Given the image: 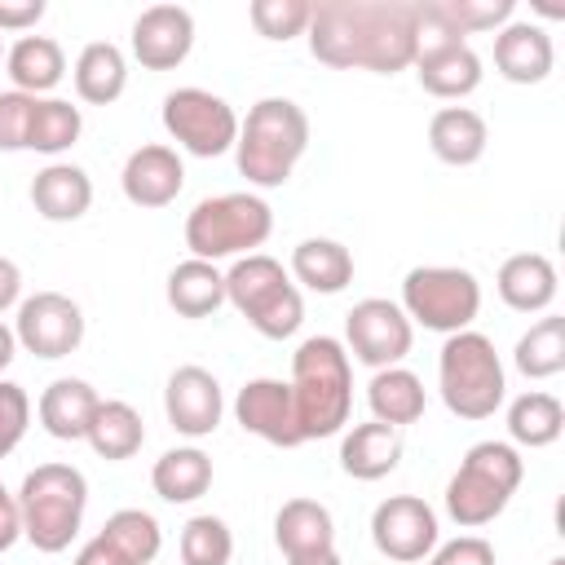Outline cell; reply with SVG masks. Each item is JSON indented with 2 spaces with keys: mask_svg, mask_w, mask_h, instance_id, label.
Instances as JSON below:
<instances>
[{
  "mask_svg": "<svg viewBox=\"0 0 565 565\" xmlns=\"http://www.w3.org/2000/svg\"><path fill=\"white\" fill-rule=\"evenodd\" d=\"M419 0H322L309 13V53L331 71L397 75L415 66Z\"/></svg>",
  "mask_w": 565,
  "mask_h": 565,
  "instance_id": "obj_1",
  "label": "cell"
},
{
  "mask_svg": "<svg viewBox=\"0 0 565 565\" xmlns=\"http://www.w3.org/2000/svg\"><path fill=\"white\" fill-rule=\"evenodd\" d=\"M291 397L305 441L335 437L353 411V366L335 335H309L291 353Z\"/></svg>",
  "mask_w": 565,
  "mask_h": 565,
  "instance_id": "obj_2",
  "label": "cell"
},
{
  "mask_svg": "<svg viewBox=\"0 0 565 565\" xmlns=\"http://www.w3.org/2000/svg\"><path fill=\"white\" fill-rule=\"evenodd\" d=\"M305 150H309V115L291 97H260L238 124L234 163L247 177V185L278 190L287 185Z\"/></svg>",
  "mask_w": 565,
  "mask_h": 565,
  "instance_id": "obj_3",
  "label": "cell"
},
{
  "mask_svg": "<svg viewBox=\"0 0 565 565\" xmlns=\"http://www.w3.org/2000/svg\"><path fill=\"white\" fill-rule=\"evenodd\" d=\"M13 499L22 516V539L35 552L57 556L79 534V521L88 508V481L75 463H40L22 477Z\"/></svg>",
  "mask_w": 565,
  "mask_h": 565,
  "instance_id": "obj_4",
  "label": "cell"
},
{
  "mask_svg": "<svg viewBox=\"0 0 565 565\" xmlns=\"http://www.w3.org/2000/svg\"><path fill=\"white\" fill-rule=\"evenodd\" d=\"M437 388H441V402L450 415L490 419L508 393V375H503V362L494 353V340L472 331V327L446 335L441 358H437Z\"/></svg>",
  "mask_w": 565,
  "mask_h": 565,
  "instance_id": "obj_5",
  "label": "cell"
},
{
  "mask_svg": "<svg viewBox=\"0 0 565 565\" xmlns=\"http://www.w3.org/2000/svg\"><path fill=\"white\" fill-rule=\"evenodd\" d=\"M525 477V463L516 455V446L508 441H477L468 446L459 472L446 481V512L455 525L463 530H477V525H490L508 499L516 494Z\"/></svg>",
  "mask_w": 565,
  "mask_h": 565,
  "instance_id": "obj_6",
  "label": "cell"
},
{
  "mask_svg": "<svg viewBox=\"0 0 565 565\" xmlns=\"http://www.w3.org/2000/svg\"><path fill=\"white\" fill-rule=\"evenodd\" d=\"M225 300L252 322V331H260L265 340H287L300 331L305 322V300H300V287L287 278V269L265 256V252H252V256H238L230 269H225Z\"/></svg>",
  "mask_w": 565,
  "mask_h": 565,
  "instance_id": "obj_7",
  "label": "cell"
},
{
  "mask_svg": "<svg viewBox=\"0 0 565 565\" xmlns=\"http://www.w3.org/2000/svg\"><path fill=\"white\" fill-rule=\"evenodd\" d=\"M274 230V212L260 194L234 190V194H212L194 203L185 216V247L194 260H225V256H252Z\"/></svg>",
  "mask_w": 565,
  "mask_h": 565,
  "instance_id": "obj_8",
  "label": "cell"
},
{
  "mask_svg": "<svg viewBox=\"0 0 565 565\" xmlns=\"http://www.w3.org/2000/svg\"><path fill=\"white\" fill-rule=\"evenodd\" d=\"M402 313L424 331H468L481 313V282L459 265H415L402 278Z\"/></svg>",
  "mask_w": 565,
  "mask_h": 565,
  "instance_id": "obj_9",
  "label": "cell"
},
{
  "mask_svg": "<svg viewBox=\"0 0 565 565\" xmlns=\"http://www.w3.org/2000/svg\"><path fill=\"white\" fill-rule=\"evenodd\" d=\"M163 128L168 137L194 154V159H216L225 150H234L238 141V115L225 97L207 93V88H172L163 97Z\"/></svg>",
  "mask_w": 565,
  "mask_h": 565,
  "instance_id": "obj_10",
  "label": "cell"
},
{
  "mask_svg": "<svg viewBox=\"0 0 565 565\" xmlns=\"http://www.w3.org/2000/svg\"><path fill=\"white\" fill-rule=\"evenodd\" d=\"M344 340L362 366L384 371V366H402V358L411 353L415 327L402 313V305H393L384 296H366L344 313Z\"/></svg>",
  "mask_w": 565,
  "mask_h": 565,
  "instance_id": "obj_11",
  "label": "cell"
},
{
  "mask_svg": "<svg viewBox=\"0 0 565 565\" xmlns=\"http://www.w3.org/2000/svg\"><path fill=\"white\" fill-rule=\"evenodd\" d=\"M13 335L26 353L44 358V362H57V358H71L84 340V313L71 296L62 291H35L18 305V322H13Z\"/></svg>",
  "mask_w": 565,
  "mask_h": 565,
  "instance_id": "obj_12",
  "label": "cell"
},
{
  "mask_svg": "<svg viewBox=\"0 0 565 565\" xmlns=\"http://www.w3.org/2000/svg\"><path fill=\"white\" fill-rule=\"evenodd\" d=\"M371 543L380 556L415 565L437 547V512L419 494H388L371 512Z\"/></svg>",
  "mask_w": 565,
  "mask_h": 565,
  "instance_id": "obj_13",
  "label": "cell"
},
{
  "mask_svg": "<svg viewBox=\"0 0 565 565\" xmlns=\"http://www.w3.org/2000/svg\"><path fill=\"white\" fill-rule=\"evenodd\" d=\"M234 419L243 424V433H252L269 446H282V450L305 446V433L296 419V397H291L287 380H269V375L247 380L234 397Z\"/></svg>",
  "mask_w": 565,
  "mask_h": 565,
  "instance_id": "obj_14",
  "label": "cell"
},
{
  "mask_svg": "<svg viewBox=\"0 0 565 565\" xmlns=\"http://www.w3.org/2000/svg\"><path fill=\"white\" fill-rule=\"evenodd\" d=\"M163 411L181 437H212L221 428V415H225V397H221L216 375L207 366H177L168 375V388H163Z\"/></svg>",
  "mask_w": 565,
  "mask_h": 565,
  "instance_id": "obj_15",
  "label": "cell"
},
{
  "mask_svg": "<svg viewBox=\"0 0 565 565\" xmlns=\"http://www.w3.org/2000/svg\"><path fill=\"white\" fill-rule=\"evenodd\" d=\"M194 49V18L181 4H150L132 22V57L146 71H172Z\"/></svg>",
  "mask_w": 565,
  "mask_h": 565,
  "instance_id": "obj_16",
  "label": "cell"
},
{
  "mask_svg": "<svg viewBox=\"0 0 565 565\" xmlns=\"http://www.w3.org/2000/svg\"><path fill=\"white\" fill-rule=\"evenodd\" d=\"M119 185H124V199L132 207H168L185 185V163L172 146L146 141L124 159Z\"/></svg>",
  "mask_w": 565,
  "mask_h": 565,
  "instance_id": "obj_17",
  "label": "cell"
},
{
  "mask_svg": "<svg viewBox=\"0 0 565 565\" xmlns=\"http://www.w3.org/2000/svg\"><path fill=\"white\" fill-rule=\"evenodd\" d=\"M552 62H556L552 35L539 22L512 18L508 26L494 31V71L508 84H543L552 75Z\"/></svg>",
  "mask_w": 565,
  "mask_h": 565,
  "instance_id": "obj_18",
  "label": "cell"
},
{
  "mask_svg": "<svg viewBox=\"0 0 565 565\" xmlns=\"http://www.w3.org/2000/svg\"><path fill=\"white\" fill-rule=\"evenodd\" d=\"M499 300L516 313H543L556 300V265L543 252H516L499 265Z\"/></svg>",
  "mask_w": 565,
  "mask_h": 565,
  "instance_id": "obj_19",
  "label": "cell"
},
{
  "mask_svg": "<svg viewBox=\"0 0 565 565\" xmlns=\"http://www.w3.org/2000/svg\"><path fill=\"white\" fill-rule=\"evenodd\" d=\"M97 388L88 380H75V375H62L53 380L44 393H40V424L49 437L57 441H84L88 424H93V411H97Z\"/></svg>",
  "mask_w": 565,
  "mask_h": 565,
  "instance_id": "obj_20",
  "label": "cell"
},
{
  "mask_svg": "<svg viewBox=\"0 0 565 565\" xmlns=\"http://www.w3.org/2000/svg\"><path fill=\"white\" fill-rule=\"evenodd\" d=\"M481 57L472 53V44H446V49H433V53H419L415 57V79L424 93L441 97V102H459L468 93L481 88Z\"/></svg>",
  "mask_w": 565,
  "mask_h": 565,
  "instance_id": "obj_21",
  "label": "cell"
},
{
  "mask_svg": "<svg viewBox=\"0 0 565 565\" xmlns=\"http://www.w3.org/2000/svg\"><path fill=\"white\" fill-rule=\"evenodd\" d=\"M31 203L44 221L53 225H66V221H79L88 207H93V181L84 168L75 163H49L35 172L31 181Z\"/></svg>",
  "mask_w": 565,
  "mask_h": 565,
  "instance_id": "obj_22",
  "label": "cell"
},
{
  "mask_svg": "<svg viewBox=\"0 0 565 565\" xmlns=\"http://www.w3.org/2000/svg\"><path fill=\"white\" fill-rule=\"evenodd\" d=\"M397 459H402V428H388L380 419L353 424L340 441V468L353 481H380L397 468Z\"/></svg>",
  "mask_w": 565,
  "mask_h": 565,
  "instance_id": "obj_23",
  "label": "cell"
},
{
  "mask_svg": "<svg viewBox=\"0 0 565 565\" xmlns=\"http://www.w3.org/2000/svg\"><path fill=\"white\" fill-rule=\"evenodd\" d=\"M274 543L282 547L287 561L331 552L335 547V521L318 499H287L274 516Z\"/></svg>",
  "mask_w": 565,
  "mask_h": 565,
  "instance_id": "obj_24",
  "label": "cell"
},
{
  "mask_svg": "<svg viewBox=\"0 0 565 565\" xmlns=\"http://www.w3.org/2000/svg\"><path fill=\"white\" fill-rule=\"evenodd\" d=\"M428 146L441 163L450 168H468L486 154L490 146V128L486 119L472 110V106H441L433 119H428Z\"/></svg>",
  "mask_w": 565,
  "mask_h": 565,
  "instance_id": "obj_25",
  "label": "cell"
},
{
  "mask_svg": "<svg viewBox=\"0 0 565 565\" xmlns=\"http://www.w3.org/2000/svg\"><path fill=\"white\" fill-rule=\"evenodd\" d=\"M71 75H75L79 102H88V106H110V102H119L124 88H128V57H124L119 44L93 40V44L79 49Z\"/></svg>",
  "mask_w": 565,
  "mask_h": 565,
  "instance_id": "obj_26",
  "label": "cell"
},
{
  "mask_svg": "<svg viewBox=\"0 0 565 565\" xmlns=\"http://www.w3.org/2000/svg\"><path fill=\"white\" fill-rule=\"evenodd\" d=\"M4 66H9V79H13L18 93L44 97V93H53V88L62 84V75H66V53H62V44L49 40V35H22V40L4 53Z\"/></svg>",
  "mask_w": 565,
  "mask_h": 565,
  "instance_id": "obj_27",
  "label": "cell"
},
{
  "mask_svg": "<svg viewBox=\"0 0 565 565\" xmlns=\"http://www.w3.org/2000/svg\"><path fill=\"white\" fill-rule=\"evenodd\" d=\"M291 278L318 296H335L353 282V252L335 238H305L291 252Z\"/></svg>",
  "mask_w": 565,
  "mask_h": 565,
  "instance_id": "obj_28",
  "label": "cell"
},
{
  "mask_svg": "<svg viewBox=\"0 0 565 565\" xmlns=\"http://www.w3.org/2000/svg\"><path fill=\"white\" fill-rule=\"evenodd\" d=\"M150 486H154V494L163 503H194L212 486V459L199 446L163 450L154 459V468H150Z\"/></svg>",
  "mask_w": 565,
  "mask_h": 565,
  "instance_id": "obj_29",
  "label": "cell"
},
{
  "mask_svg": "<svg viewBox=\"0 0 565 565\" xmlns=\"http://www.w3.org/2000/svg\"><path fill=\"white\" fill-rule=\"evenodd\" d=\"M366 406H371V415H375L380 424L406 428V424H415V419L424 415V384H419V375L406 371V366H384V371H375L371 384H366Z\"/></svg>",
  "mask_w": 565,
  "mask_h": 565,
  "instance_id": "obj_30",
  "label": "cell"
},
{
  "mask_svg": "<svg viewBox=\"0 0 565 565\" xmlns=\"http://www.w3.org/2000/svg\"><path fill=\"white\" fill-rule=\"evenodd\" d=\"M168 305L181 318H207L225 305V274L212 260H181L168 274Z\"/></svg>",
  "mask_w": 565,
  "mask_h": 565,
  "instance_id": "obj_31",
  "label": "cell"
},
{
  "mask_svg": "<svg viewBox=\"0 0 565 565\" xmlns=\"http://www.w3.org/2000/svg\"><path fill=\"white\" fill-rule=\"evenodd\" d=\"M84 441H88L102 459H132V455L141 450V441H146V424H141V415H137V406H128V402H119V397H106V402H97Z\"/></svg>",
  "mask_w": 565,
  "mask_h": 565,
  "instance_id": "obj_32",
  "label": "cell"
},
{
  "mask_svg": "<svg viewBox=\"0 0 565 565\" xmlns=\"http://www.w3.org/2000/svg\"><path fill=\"white\" fill-rule=\"evenodd\" d=\"M561 433H565V406H561L552 393L530 388V393H521V397L508 406V437H512L516 446L543 450V446H552Z\"/></svg>",
  "mask_w": 565,
  "mask_h": 565,
  "instance_id": "obj_33",
  "label": "cell"
},
{
  "mask_svg": "<svg viewBox=\"0 0 565 565\" xmlns=\"http://www.w3.org/2000/svg\"><path fill=\"white\" fill-rule=\"evenodd\" d=\"M512 362L525 380H552L565 371V318L547 313L539 318L512 349Z\"/></svg>",
  "mask_w": 565,
  "mask_h": 565,
  "instance_id": "obj_34",
  "label": "cell"
},
{
  "mask_svg": "<svg viewBox=\"0 0 565 565\" xmlns=\"http://www.w3.org/2000/svg\"><path fill=\"white\" fill-rule=\"evenodd\" d=\"M84 115L66 97H35L31 106V128H26V150L35 154H62L79 141Z\"/></svg>",
  "mask_w": 565,
  "mask_h": 565,
  "instance_id": "obj_35",
  "label": "cell"
},
{
  "mask_svg": "<svg viewBox=\"0 0 565 565\" xmlns=\"http://www.w3.org/2000/svg\"><path fill=\"white\" fill-rule=\"evenodd\" d=\"M102 534H106L132 565H150V561L159 556V547H163L159 521H154L150 512H141V508H119V512H110L106 525H102Z\"/></svg>",
  "mask_w": 565,
  "mask_h": 565,
  "instance_id": "obj_36",
  "label": "cell"
},
{
  "mask_svg": "<svg viewBox=\"0 0 565 565\" xmlns=\"http://www.w3.org/2000/svg\"><path fill=\"white\" fill-rule=\"evenodd\" d=\"M234 556V534L221 516L199 512L181 525V561L185 565H230Z\"/></svg>",
  "mask_w": 565,
  "mask_h": 565,
  "instance_id": "obj_37",
  "label": "cell"
},
{
  "mask_svg": "<svg viewBox=\"0 0 565 565\" xmlns=\"http://www.w3.org/2000/svg\"><path fill=\"white\" fill-rule=\"evenodd\" d=\"M309 13H313L309 0H252L247 4V18H252L256 35L282 40V44L309 31Z\"/></svg>",
  "mask_w": 565,
  "mask_h": 565,
  "instance_id": "obj_38",
  "label": "cell"
},
{
  "mask_svg": "<svg viewBox=\"0 0 565 565\" xmlns=\"http://www.w3.org/2000/svg\"><path fill=\"white\" fill-rule=\"evenodd\" d=\"M441 4H446L450 22L459 26L463 40H468L472 31H499V26H508L512 13H516L512 0H441Z\"/></svg>",
  "mask_w": 565,
  "mask_h": 565,
  "instance_id": "obj_39",
  "label": "cell"
},
{
  "mask_svg": "<svg viewBox=\"0 0 565 565\" xmlns=\"http://www.w3.org/2000/svg\"><path fill=\"white\" fill-rule=\"evenodd\" d=\"M26 424H31L26 388L13 384V380H0V459L18 450V441L26 437Z\"/></svg>",
  "mask_w": 565,
  "mask_h": 565,
  "instance_id": "obj_40",
  "label": "cell"
},
{
  "mask_svg": "<svg viewBox=\"0 0 565 565\" xmlns=\"http://www.w3.org/2000/svg\"><path fill=\"white\" fill-rule=\"evenodd\" d=\"M31 106H35V97H26L18 88L0 93V150H26Z\"/></svg>",
  "mask_w": 565,
  "mask_h": 565,
  "instance_id": "obj_41",
  "label": "cell"
},
{
  "mask_svg": "<svg viewBox=\"0 0 565 565\" xmlns=\"http://www.w3.org/2000/svg\"><path fill=\"white\" fill-rule=\"evenodd\" d=\"M428 565H494V547L481 534H459V539L433 547Z\"/></svg>",
  "mask_w": 565,
  "mask_h": 565,
  "instance_id": "obj_42",
  "label": "cell"
},
{
  "mask_svg": "<svg viewBox=\"0 0 565 565\" xmlns=\"http://www.w3.org/2000/svg\"><path fill=\"white\" fill-rule=\"evenodd\" d=\"M44 18V0H0V31H26Z\"/></svg>",
  "mask_w": 565,
  "mask_h": 565,
  "instance_id": "obj_43",
  "label": "cell"
},
{
  "mask_svg": "<svg viewBox=\"0 0 565 565\" xmlns=\"http://www.w3.org/2000/svg\"><path fill=\"white\" fill-rule=\"evenodd\" d=\"M75 565H132V561H128V556H124V552H119V547H115V543H110V539L97 530V534H93V539L79 547Z\"/></svg>",
  "mask_w": 565,
  "mask_h": 565,
  "instance_id": "obj_44",
  "label": "cell"
},
{
  "mask_svg": "<svg viewBox=\"0 0 565 565\" xmlns=\"http://www.w3.org/2000/svg\"><path fill=\"white\" fill-rule=\"evenodd\" d=\"M22 539V516H18V499L4 490L0 481V552H9Z\"/></svg>",
  "mask_w": 565,
  "mask_h": 565,
  "instance_id": "obj_45",
  "label": "cell"
},
{
  "mask_svg": "<svg viewBox=\"0 0 565 565\" xmlns=\"http://www.w3.org/2000/svg\"><path fill=\"white\" fill-rule=\"evenodd\" d=\"M13 305H22V269H18V260L0 256V313Z\"/></svg>",
  "mask_w": 565,
  "mask_h": 565,
  "instance_id": "obj_46",
  "label": "cell"
},
{
  "mask_svg": "<svg viewBox=\"0 0 565 565\" xmlns=\"http://www.w3.org/2000/svg\"><path fill=\"white\" fill-rule=\"evenodd\" d=\"M13 353H18V335H13V327L0 322V371L13 362Z\"/></svg>",
  "mask_w": 565,
  "mask_h": 565,
  "instance_id": "obj_47",
  "label": "cell"
},
{
  "mask_svg": "<svg viewBox=\"0 0 565 565\" xmlns=\"http://www.w3.org/2000/svg\"><path fill=\"white\" fill-rule=\"evenodd\" d=\"M287 565H344V561H340V552L331 547V552H318V556H296V561H287Z\"/></svg>",
  "mask_w": 565,
  "mask_h": 565,
  "instance_id": "obj_48",
  "label": "cell"
},
{
  "mask_svg": "<svg viewBox=\"0 0 565 565\" xmlns=\"http://www.w3.org/2000/svg\"><path fill=\"white\" fill-rule=\"evenodd\" d=\"M547 565H565V556H556V561H547Z\"/></svg>",
  "mask_w": 565,
  "mask_h": 565,
  "instance_id": "obj_49",
  "label": "cell"
},
{
  "mask_svg": "<svg viewBox=\"0 0 565 565\" xmlns=\"http://www.w3.org/2000/svg\"><path fill=\"white\" fill-rule=\"evenodd\" d=\"M0 57H4V44H0Z\"/></svg>",
  "mask_w": 565,
  "mask_h": 565,
  "instance_id": "obj_50",
  "label": "cell"
}]
</instances>
